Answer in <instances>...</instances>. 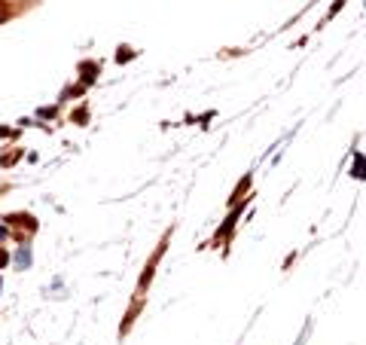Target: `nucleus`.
Returning a JSON list of instances; mask_svg holds the SVG:
<instances>
[{
    "label": "nucleus",
    "instance_id": "obj_1",
    "mask_svg": "<svg viewBox=\"0 0 366 345\" xmlns=\"http://www.w3.org/2000/svg\"><path fill=\"white\" fill-rule=\"evenodd\" d=\"M28 266H31V248H18L16 250V269L25 272Z\"/></svg>",
    "mask_w": 366,
    "mask_h": 345
},
{
    "label": "nucleus",
    "instance_id": "obj_2",
    "mask_svg": "<svg viewBox=\"0 0 366 345\" xmlns=\"http://www.w3.org/2000/svg\"><path fill=\"white\" fill-rule=\"evenodd\" d=\"M351 177H360V180H366V159L357 153L354 156V165H351Z\"/></svg>",
    "mask_w": 366,
    "mask_h": 345
},
{
    "label": "nucleus",
    "instance_id": "obj_3",
    "mask_svg": "<svg viewBox=\"0 0 366 345\" xmlns=\"http://www.w3.org/2000/svg\"><path fill=\"white\" fill-rule=\"evenodd\" d=\"M308 330H311V327H308V324H305V330L299 333V339H296V345H305V339H308Z\"/></svg>",
    "mask_w": 366,
    "mask_h": 345
},
{
    "label": "nucleus",
    "instance_id": "obj_4",
    "mask_svg": "<svg viewBox=\"0 0 366 345\" xmlns=\"http://www.w3.org/2000/svg\"><path fill=\"white\" fill-rule=\"evenodd\" d=\"M6 19H9V6L0 3V21H6Z\"/></svg>",
    "mask_w": 366,
    "mask_h": 345
},
{
    "label": "nucleus",
    "instance_id": "obj_5",
    "mask_svg": "<svg viewBox=\"0 0 366 345\" xmlns=\"http://www.w3.org/2000/svg\"><path fill=\"white\" fill-rule=\"evenodd\" d=\"M131 58V49H119V61H128Z\"/></svg>",
    "mask_w": 366,
    "mask_h": 345
},
{
    "label": "nucleus",
    "instance_id": "obj_6",
    "mask_svg": "<svg viewBox=\"0 0 366 345\" xmlns=\"http://www.w3.org/2000/svg\"><path fill=\"white\" fill-rule=\"evenodd\" d=\"M9 263V257H6V250H0V266H6Z\"/></svg>",
    "mask_w": 366,
    "mask_h": 345
},
{
    "label": "nucleus",
    "instance_id": "obj_7",
    "mask_svg": "<svg viewBox=\"0 0 366 345\" xmlns=\"http://www.w3.org/2000/svg\"><path fill=\"white\" fill-rule=\"evenodd\" d=\"M9 134V129H0V137H6Z\"/></svg>",
    "mask_w": 366,
    "mask_h": 345
},
{
    "label": "nucleus",
    "instance_id": "obj_8",
    "mask_svg": "<svg viewBox=\"0 0 366 345\" xmlns=\"http://www.w3.org/2000/svg\"><path fill=\"white\" fill-rule=\"evenodd\" d=\"M0 284H3V281H0Z\"/></svg>",
    "mask_w": 366,
    "mask_h": 345
}]
</instances>
